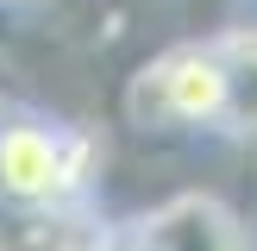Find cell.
Listing matches in <instances>:
<instances>
[{
    "mask_svg": "<svg viewBox=\"0 0 257 251\" xmlns=\"http://www.w3.org/2000/svg\"><path fill=\"white\" fill-rule=\"evenodd\" d=\"M88 182V138H69L44 119L0 126V195L13 207H63Z\"/></svg>",
    "mask_w": 257,
    "mask_h": 251,
    "instance_id": "cell-1",
    "label": "cell"
},
{
    "mask_svg": "<svg viewBox=\"0 0 257 251\" xmlns=\"http://www.w3.org/2000/svg\"><path fill=\"white\" fill-rule=\"evenodd\" d=\"M132 113L145 126H220L226 69L213 44H176L132 82Z\"/></svg>",
    "mask_w": 257,
    "mask_h": 251,
    "instance_id": "cell-2",
    "label": "cell"
},
{
    "mask_svg": "<svg viewBox=\"0 0 257 251\" xmlns=\"http://www.w3.org/2000/svg\"><path fill=\"white\" fill-rule=\"evenodd\" d=\"M132 251H245L238 220L213 195H176L132 226Z\"/></svg>",
    "mask_w": 257,
    "mask_h": 251,
    "instance_id": "cell-3",
    "label": "cell"
},
{
    "mask_svg": "<svg viewBox=\"0 0 257 251\" xmlns=\"http://www.w3.org/2000/svg\"><path fill=\"white\" fill-rule=\"evenodd\" d=\"M220 50V69H226V113L220 126L238 138H257V32H232V38H213Z\"/></svg>",
    "mask_w": 257,
    "mask_h": 251,
    "instance_id": "cell-4",
    "label": "cell"
},
{
    "mask_svg": "<svg viewBox=\"0 0 257 251\" xmlns=\"http://www.w3.org/2000/svg\"><path fill=\"white\" fill-rule=\"evenodd\" d=\"M82 251H132V238H94V245H82Z\"/></svg>",
    "mask_w": 257,
    "mask_h": 251,
    "instance_id": "cell-5",
    "label": "cell"
}]
</instances>
